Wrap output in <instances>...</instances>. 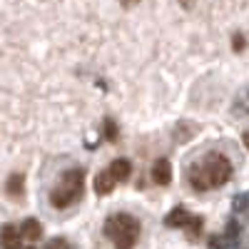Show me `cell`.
<instances>
[{"instance_id":"4","label":"cell","mask_w":249,"mask_h":249,"mask_svg":"<svg viewBox=\"0 0 249 249\" xmlns=\"http://www.w3.org/2000/svg\"><path fill=\"white\" fill-rule=\"evenodd\" d=\"M152 182L160 187H167L172 182V162L167 157H160L152 164Z\"/></svg>"},{"instance_id":"9","label":"cell","mask_w":249,"mask_h":249,"mask_svg":"<svg viewBox=\"0 0 249 249\" xmlns=\"http://www.w3.org/2000/svg\"><path fill=\"white\" fill-rule=\"evenodd\" d=\"M115 177H112V172L110 170H105V172H100L97 177H95V192L97 195H102V197H105V195H110L112 190H115Z\"/></svg>"},{"instance_id":"23","label":"cell","mask_w":249,"mask_h":249,"mask_svg":"<svg viewBox=\"0 0 249 249\" xmlns=\"http://www.w3.org/2000/svg\"><path fill=\"white\" fill-rule=\"evenodd\" d=\"M30 249H33V247H30Z\"/></svg>"},{"instance_id":"20","label":"cell","mask_w":249,"mask_h":249,"mask_svg":"<svg viewBox=\"0 0 249 249\" xmlns=\"http://www.w3.org/2000/svg\"><path fill=\"white\" fill-rule=\"evenodd\" d=\"M137 3H140V0H120V5H122V8H135Z\"/></svg>"},{"instance_id":"15","label":"cell","mask_w":249,"mask_h":249,"mask_svg":"<svg viewBox=\"0 0 249 249\" xmlns=\"http://www.w3.org/2000/svg\"><path fill=\"white\" fill-rule=\"evenodd\" d=\"M247 210H249V192H244V195H237V197L232 199V212L242 214V212H247Z\"/></svg>"},{"instance_id":"6","label":"cell","mask_w":249,"mask_h":249,"mask_svg":"<svg viewBox=\"0 0 249 249\" xmlns=\"http://www.w3.org/2000/svg\"><path fill=\"white\" fill-rule=\"evenodd\" d=\"M107 170L112 172V177H115L117 182H127L130 175H132V162L124 160V157H117V160H112V164H110Z\"/></svg>"},{"instance_id":"13","label":"cell","mask_w":249,"mask_h":249,"mask_svg":"<svg viewBox=\"0 0 249 249\" xmlns=\"http://www.w3.org/2000/svg\"><path fill=\"white\" fill-rule=\"evenodd\" d=\"M195 124L192 122H182V124H177V132H175V142H190L192 137H195Z\"/></svg>"},{"instance_id":"8","label":"cell","mask_w":249,"mask_h":249,"mask_svg":"<svg viewBox=\"0 0 249 249\" xmlns=\"http://www.w3.org/2000/svg\"><path fill=\"white\" fill-rule=\"evenodd\" d=\"M5 192L13 197V199H20L25 192V175H20V172H13L5 182Z\"/></svg>"},{"instance_id":"10","label":"cell","mask_w":249,"mask_h":249,"mask_svg":"<svg viewBox=\"0 0 249 249\" xmlns=\"http://www.w3.org/2000/svg\"><path fill=\"white\" fill-rule=\"evenodd\" d=\"M20 232H23V237L25 239H30V242H37L40 237H43V227H40V222L37 219H25L23 224H20Z\"/></svg>"},{"instance_id":"2","label":"cell","mask_w":249,"mask_h":249,"mask_svg":"<svg viewBox=\"0 0 249 249\" xmlns=\"http://www.w3.org/2000/svg\"><path fill=\"white\" fill-rule=\"evenodd\" d=\"M102 232L115 244V249H132L140 239V222L127 212H115L105 219Z\"/></svg>"},{"instance_id":"5","label":"cell","mask_w":249,"mask_h":249,"mask_svg":"<svg viewBox=\"0 0 249 249\" xmlns=\"http://www.w3.org/2000/svg\"><path fill=\"white\" fill-rule=\"evenodd\" d=\"M20 244H23V232L13 224H5L3 230H0V247L3 249H20Z\"/></svg>"},{"instance_id":"18","label":"cell","mask_w":249,"mask_h":249,"mask_svg":"<svg viewBox=\"0 0 249 249\" xmlns=\"http://www.w3.org/2000/svg\"><path fill=\"white\" fill-rule=\"evenodd\" d=\"M45 249H70V242L65 237H55V239H50L45 244Z\"/></svg>"},{"instance_id":"22","label":"cell","mask_w":249,"mask_h":249,"mask_svg":"<svg viewBox=\"0 0 249 249\" xmlns=\"http://www.w3.org/2000/svg\"><path fill=\"white\" fill-rule=\"evenodd\" d=\"M242 140H244V147L249 150V130H244V132H242Z\"/></svg>"},{"instance_id":"12","label":"cell","mask_w":249,"mask_h":249,"mask_svg":"<svg viewBox=\"0 0 249 249\" xmlns=\"http://www.w3.org/2000/svg\"><path fill=\"white\" fill-rule=\"evenodd\" d=\"M239 232H242L239 222H237V219H230V222H227V227H224V232H222V237H224V242H227V244H237Z\"/></svg>"},{"instance_id":"11","label":"cell","mask_w":249,"mask_h":249,"mask_svg":"<svg viewBox=\"0 0 249 249\" xmlns=\"http://www.w3.org/2000/svg\"><path fill=\"white\" fill-rule=\"evenodd\" d=\"M232 115L234 117H247L249 115V90H242L234 102H232Z\"/></svg>"},{"instance_id":"21","label":"cell","mask_w":249,"mask_h":249,"mask_svg":"<svg viewBox=\"0 0 249 249\" xmlns=\"http://www.w3.org/2000/svg\"><path fill=\"white\" fill-rule=\"evenodd\" d=\"M179 5H182L184 10H192V8H195V0H179Z\"/></svg>"},{"instance_id":"19","label":"cell","mask_w":249,"mask_h":249,"mask_svg":"<svg viewBox=\"0 0 249 249\" xmlns=\"http://www.w3.org/2000/svg\"><path fill=\"white\" fill-rule=\"evenodd\" d=\"M207 244H210V249H224V247H227V242H224V237H222V234L210 237V239H207Z\"/></svg>"},{"instance_id":"14","label":"cell","mask_w":249,"mask_h":249,"mask_svg":"<svg viewBox=\"0 0 249 249\" xmlns=\"http://www.w3.org/2000/svg\"><path fill=\"white\" fill-rule=\"evenodd\" d=\"M102 135H105L107 142H117L120 127H117V122H115L112 117H105V120H102Z\"/></svg>"},{"instance_id":"1","label":"cell","mask_w":249,"mask_h":249,"mask_svg":"<svg viewBox=\"0 0 249 249\" xmlns=\"http://www.w3.org/2000/svg\"><path fill=\"white\" fill-rule=\"evenodd\" d=\"M232 179V162L222 152H210L199 160H195L187 170V182L197 192L219 190Z\"/></svg>"},{"instance_id":"17","label":"cell","mask_w":249,"mask_h":249,"mask_svg":"<svg viewBox=\"0 0 249 249\" xmlns=\"http://www.w3.org/2000/svg\"><path fill=\"white\" fill-rule=\"evenodd\" d=\"M202 227H204V219H202V217H192L190 227H187V232H190L192 237H199V232H202Z\"/></svg>"},{"instance_id":"16","label":"cell","mask_w":249,"mask_h":249,"mask_svg":"<svg viewBox=\"0 0 249 249\" xmlns=\"http://www.w3.org/2000/svg\"><path fill=\"white\" fill-rule=\"evenodd\" d=\"M244 48H247L244 33H234V35H232V50H234V53H244Z\"/></svg>"},{"instance_id":"3","label":"cell","mask_w":249,"mask_h":249,"mask_svg":"<svg viewBox=\"0 0 249 249\" xmlns=\"http://www.w3.org/2000/svg\"><path fill=\"white\" fill-rule=\"evenodd\" d=\"M82 190H85V170L72 167L65 175L60 177V182L53 187L50 192V204L55 210H65V207L75 204L82 197Z\"/></svg>"},{"instance_id":"7","label":"cell","mask_w":249,"mask_h":249,"mask_svg":"<svg viewBox=\"0 0 249 249\" xmlns=\"http://www.w3.org/2000/svg\"><path fill=\"white\" fill-rule=\"evenodd\" d=\"M190 222H192V214L187 212L184 207H175V210L164 217V224H167V227H182V230H187Z\"/></svg>"}]
</instances>
